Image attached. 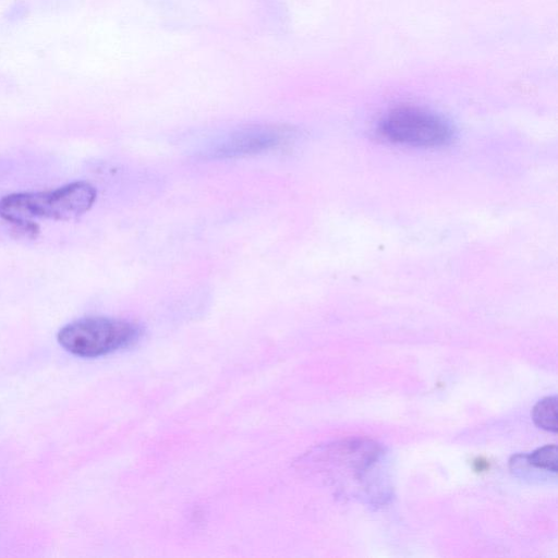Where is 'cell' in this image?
Masks as SVG:
<instances>
[{
	"label": "cell",
	"instance_id": "6",
	"mask_svg": "<svg viewBox=\"0 0 558 558\" xmlns=\"http://www.w3.org/2000/svg\"><path fill=\"white\" fill-rule=\"evenodd\" d=\"M530 468H537L541 470L557 472L558 458L556 445H547L536 449L531 454L526 456Z\"/></svg>",
	"mask_w": 558,
	"mask_h": 558
},
{
	"label": "cell",
	"instance_id": "3",
	"mask_svg": "<svg viewBox=\"0 0 558 558\" xmlns=\"http://www.w3.org/2000/svg\"><path fill=\"white\" fill-rule=\"evenodd\" d=\"M379 131L391 142L420 147L440 146L452 136L449 124L442 118L413 107H402L389 112L381 120Z\"/></svg>",
	"mask_w": 558,
	"mask_h": 558
},
{
	"label": "cell",
	"instance_id": "4",
	"mask_svg": "<svg viewBox=\"0 0 558 558\" xmlns=\"http://www.w3.org/2000/svg\"><path fill=\"white\" fill-rule=\"evenodd\" d=\"M294 135L288 126L255 124L240 128L216 142L208 150L215 159H230L277 148Z\"/></svg>",
	"mask_w": 558,
	"mask_h": 558
},
{
	"label": "cell",
	"instance_id": "1",
	"mask_svg": "<svg viewBox=\"0 0 558 558\" xmlns=\"http://www.w3.org/2000/svg\"><path fill=\"white\" fill-rule=\"evenodd\" d=\"M96 197V189L85 181L48 191L12 193L0 198V218L25 230L35 229L34 219L71 220L84 215Z\"/></svg>",
	"mask_w": 558,
	"mask_h": 558
},
{
	"label": "cell",
	"instance_id": "2",
	"mask_svg": "<svg viewBox=\"0 0 558 558\" xmlns=\"http://www.w3.org/2000/svg\"><path fill=\"white\" fill-rule=\"evenodd\" d=\"M140 336L141 328L129 320L86 317L62 327L58 332V341L75 355L96 357L128 348Z\"/></svg>",
	"mask_w": 558,
	"mask_h": 558
},
{
	"label": "cell",
	"instance_id": "5",
	"mask_svg": "<svg viewBox=\"0 0 558 558\" xmlns=\"http://www.w3.org/2000/svg\"><path fill=\"white\" fill-rule=\"evenodd\" d=\"M558 402L556 397H546L539 400L532 411L534 423L549 432L556 433L558 429Z\"/></svg>",
	"mask_w": 558,
	"mask_h": 558
}]
</instances>
